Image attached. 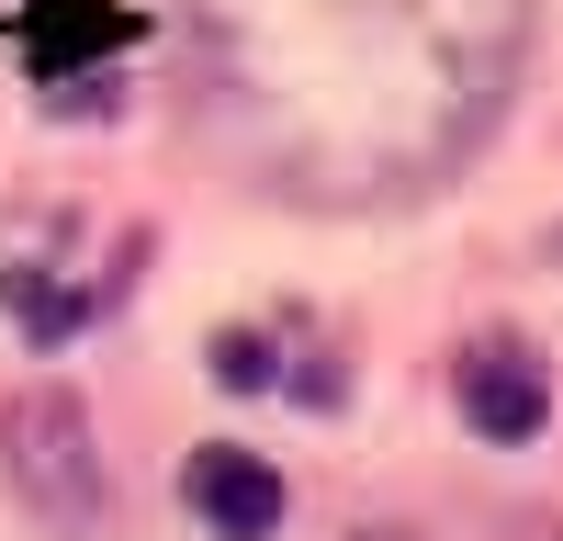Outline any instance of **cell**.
<instances>
[{"instance_id": "cell-1", "label": "cell", "mask_w": 563, "mask_h": 541, "mask_svg": "<svg viewBox=\"0 0 563 541\" xmlns=\"http://www.w3.org/2000/svg\"><path fill=\"white\" fill-rule=\"evenodd\" d=\"M192 45L282 192H417L507 113L530 0H192Z\"/></svg>"}, {"instance_id": "cell-2", "label": "cell", "mask_w": 563, "mask_h": 541, "mask_svg": "<svg viewBox=\"0 0 563 541\" xmlns=\"http://www.w3.org/2000/svg\"><path fill=\"white\" fill-rule=\"evenodd\" d=\"M0 474L34 508V530H57V541L102 530V451H90V406L68 384H34L0 406Z\"/></svg>"}, {"instance_id": "cell-3", "label": "cell", "mask_w": 563, "mask_h": 541, "mask_svg": "<svg viewBox=\"0 0 563 541\" xmlns=\"http://www.w3.org/2000/svg\"><path fill=\"white\" fill-rule=\"evenodd\" d=\"M180 508H192L214 541H271L282 530V474L238 440H203L192 463H180Z\"/></svg>"}, {"instance_id": "cell-4", "label": "cell", "mask_w": 563, "mask_h": 541, "mask_svg": "<svg viewBox=\"0 0 563 541\" xmlns=\"http://www.w3.org/2000/svg\"><path fill=\"white\" fill-rule=\"evenodd\" d=\"M462 418H474L485 440H541V418H552L541 361L519 339H474V350H462Z\"/></svg>"}, {"instance_id": "cell-5", "label": "cell", "mask_w": 563, "mask_h": 541, "mask_svg": "<svg viewBox=\"0 0 563 541\" xmlns=\"http://www.w3.org/2000/svg\"><path fill=\"white\" fill-rule=\"evenodd\" d=\"M79 45H124V12H102V0H34V57L57 68Z\"/></svg>"}, {"instance_id": "cell-6", "label": "cell", "mask_w": 563, "mask_h": 541, "mask_svg": "<svg viewBox=\"0 0 563 541\" xmlns=\"http://www.w3.org/2000/svg\"><path fill=\"white\" fill-rule=\"evenodd\" d=\"M339 541H429V530H395V519H361V530H339Z\"/></svg>"}]
</instances>
